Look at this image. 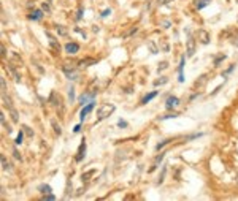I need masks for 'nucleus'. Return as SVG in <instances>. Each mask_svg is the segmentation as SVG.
<instances>
[{"label": "nucleus", "instance_id": "obj_1", "mask_svg": "<svg viewBox=\"0 0 238 201\" xmlns=\"http://www.w3.org/2000/svg\"><path fill=\"white\" fill-rule=\"evenodd\" d=\"M114 109H116V106L111 105V103L100 106L99 113H97V120H103V119H106V117H110L113 113H114Z\"/></svg>", "mask_w": 238, "mask_h": 201}, {"label": "nucleus", "instance_id": "obj_2", "mask_svg": "<svg viewBox=\"0 0 238 201\" xmlns=\"http://www.w3.org/2000/svg\"><path fill=\"white\" fill-rule=\"evenodd\" d=\"M95 95H97V90H89V92L83 93V95L79 97V105H81V106L87 105L89 102H92V100H95Z\"/></svg>", "mask_w": 238, "mask_h": 201}, {"label": "nucleus", "instance_id": "obj_3", "mask_svg": "<svg viewBox=\"0 0 238 201\" xmlns=\"http://www.w3.org/2000/svg\"><path fill=\"white\" fill-rule=\"evenodd\" d=\"M94 106H95V100H92V102H89V103H87V105L83 106L81 113H79V120H81V122H84L86 116H87V114L91 113L92 109H94Z\"/></svg>", "mask_w": 238, "mask_h": 201}, {"label": "nucleus", "instance_id": "obj_4", "mask_svg": "<svg viewBox=\"0 0 238 201\" xmlns=\"http://www.w3.org/2000/svg\"><path fill=\"white\" fill-rule=\"evenodd\" d=\"M194 54H195V40L192 37H189L186 41V55L187 57H192Z\"/></svg>", "mask_w": 238, "mask_h": 201}, {"label": "nucleus", "instance_id": "obj_5", "mask_svg": "<svg viewBox=\"0 0 238 201\" xmlns=\"http://www.w3.org/2000/svg\"><path fill=\"white\" fill-rule=\"evenodd\" d=\"M178 105H180V98L175 97V95H170L168 98H167V102H165V108L167 109H173L175 106H178Z\"/></svg>", "mask_w": 238, "mask_h": 201}, {"label": "nucleus", "instance_id": "obj_6", "mask_svg": "<svg viewBox=\"0 0 238 201\" xmlns=\"http://www.w3.org/2000/svg\"><path fill=\"white\" fill-rule=\"evenodd\" d=\"M197 37H198V40H200V43H203V44L210 43V33H208L206 30H203V29H200V30L197 32Z\"/></svg>", "mask_w": 238, "mask_h": 201}, {"label": "nucleus", "instance_id": "obj_7", "mask_svg": "<svg viewBox=\"0 0 238 201\" xmlns=\"http://www.w3.org/2000/svg\"><path fill=\"white\" fill-rule=\"evenodd\" d=\"M84 155H86V141L83 140V143L79 144L78 155H76V157H75V160H76V162H83V158H84Z\"/></svg>", "mask_w": 238, "mask_h": 201}, {"label": "nucleus", "instance_id": "obj_8", "mask_svg": "<svg viewBox=\"0 0 238 201\" xmlns=\"http://www.w3.org/2000/svg\"><path fill=\"white\" fill-rule=\"evenodd\" d=\"M65 51H67L68 54H76V52L79 51V44L78 43H67L65 44Z\"/></svg>", "mask_w": 238, "mask_h": 201}, {"label": "nucleus", "instance_id": "obj_9", "mask_svg": "<svg viewBox=\"0 0 238 201\" xmlns=\"http://www.w3.org/2000/svg\"><path fill=\"white\" fill-rule=\"evenodd\" d=\"M184 65H186V59H184V55L181 57V62H180V67H178V71H180V78H178V81L180 82H184V73H183V70H184Z\"/></svg>", "mask_w": 238, "mask_h": 201}, {"label": "nucleus", "instance_id": "obj_10", "mask_svg": "<svg viewBox=\"0 0 238 201\" xmlns=\"http://www.w3.org/2000/svg\"><path fill=\"white\" fill-rule=\"evenodd\" d=\"M64 71H65V75H67V78L71 79V81H76V79H78V73H76L73 68L68 70L67 67H64Z\"/></svg>", "mask_w": 238, "mask_h": 201}, {"label": "nucleus", "instance_id": "obj_11", "mask_svg": "<svg viewBox=\"0 0 238 201\" xmlns=\"http://www.w3.org/2000/svg\"><path fill=\"white\" fill-rule=\"evenodd\" d=\"M97 63V60H95V59H83V60H79L78 62V65L79 67H91V65H95Z\"/></svg>", "mask_w": 238, "mask_h": 201}, {"label": "nucleus", "instance_id": "obj_12", "mask_svg": "<svg viewBox=\"0 0 238 201\" xmlns=\"http://www.w3.org/2000/svg\"><path fill=\"white\" fill-rule=\"evenodd\" d=\"M11 65H13V67H22L24 62H22V59L17 57V55L13 52V54H11Z\"/></svg>", "mask_w": 238, "mask_h": 201}, {"label": "nucleus", "instance_id": "obj_13", "mask_svg": "<svg viewBox=\"0 0 238 201\" xmlns=\"http://www.w3.org/2000/svg\"><path fill=\"white\" fill-rule=\"evenodd\" d=\"M41 17H43V11H40V10H34L29 14V19H32V21H40Z\"/></svg>", "mask_w": 238, "mask_h": 201}, {"label": "nucleus", "instance_id": "obj_14", "mask_svg": "<svg viewBox=\"0 0 238 201\" xmlns=\"http://www.w3.org/2000/svg\"><path fill=\"white\" fill-rule=\"evenodd\" d=\"M46 37L49 38V43H51V46H52V48H54V49H57V51H59V49H61V44H59V41H56V38L52 37V35L49 33V32H46Z\"/></svg>", "mask_w": 238, "mask_h": 201}, {"label": "nucleus", "instance_id": "obj_15", "mask_svg": "<svg viewBox=\"0 0 238 201\" xmlns=\"http://www.w3.org/2000/svg\"><path fill=\"white\" fill-rule=\"evenodd\" d=\"M157 93H159V90H154V92L148 93V95H146V97H145V98L141 100V103H143V105H146V103H149L153 98H156V97H157Z\"/></svg>", "mask_w": 238, "mask_h": 201}, {"label": "nucleus", "instance_id": "obj_16", "mask_svg": "<svg viewBox=\"0 0 238 201\" xmlns=\"http://www.w3.org/2000/svg\"><path fill=\"white\" fill-rule=\"evenodd\" d=\"M211 0H195V7H197V10H203L205 7H208L210 5Z\"/></svg>", "mask_w": 238, "mask_h": 201}, {"label": "nucleus", "instance_id": "obj_17", "mask_svg": "<svg viewBox=\"0 0 238 201\" xmlns=\"http://www.w3.org/2000/svg\"><path fill=\"white\" fill-rule=\"evenodd\" d=\"M92 174H95V170H91V171H87V173H84V174L81 176V181L87 182V181H89V177H91Z\"/></svg>", "mask_w": 238, "mask_h": 201}, {"label": "nucleus", "instance_id": "obj_18", "mask_svg": "<svg viewBox=\"0 0 238 201\" xmlns=\"http://www.w3.org/2000/svg\"><path fill=\"white\" fill-rule=\"evenodd\" d=\"M0 158H2V168H3V170H8V171H10V170H11V166H10V163H8V162H7V158H5V155H2V157H0Z\"/></svg>", "mask_w": 238, "mask_h": 201}, {"label": "nucleus", "instance_id": "obj_19", "mask_svg": "<svg viewBox=\"0 0 238 201\" xmlns=\"http://www.w3.org/2000/svg\"><path fill=\"white\" fill-rule=\"evenodd\" d=\"M167 82H168V78H167V76H163V78H160V79H157V81H154V85H162V84H167Z\"/></svg>", "mask_w": 238, "mask_h": 201}, {"label": "nucleus", "instance_id": "obj_20", "mask_svg": "<svg viewBox=\"0 0 238 201\" xmlns=\"http://www.w3.org/2000/svg\"><path fill=\"white\" fill-rule=\"evenodd\" d=\"M40 190H41V193L43 195H48V193H51V187L49 185H40Z\"/></svg>", "mask_w": 238, "mask_h": 201}, {"label": "nucleus", "instance_id": "obj_21", "mask_svg": "<svg viewBox=\"0 0 238 201\" xmlns=\"http://www.w3.org/2000/svg\"><path fill=\"white\" fill-rule=\"evenodd\" d=\"M56 29H57V33H59V35H62V37H65V35L68 33V32H67V29H65L64 25H57Z\"/></svg>", "mask_w": 238, "mask_h": 201}, {"label": "nucleus", "instance_id": "obj_22", "mask_svg": "<svg viewBox=\"0 0 238 201\" xmlns=\"http://www.w3.org/2000/svg\"><path fill=\"white\" fill-rule=\"evenodd\" d=\"M10 113H11V119H13V122H19V117H17L16 109H14V108H11V109H10Z\"/></svg>", "mask_w": 238, "mask_h": 201}, {"label": "nucleus", "instance_id": "obj_23", "mask_svg": "<svg viewBox=\"0 0 238 201\" xmlns=\"http://www.w3.org/2000/svg\"><path fill=\"white\" fill-rule=\"evenodd\" d=\"M170 143H171V140H163L162 143H159V144L156 146V150H160L163 146H167V144H170Z\"/></svg>", "mask_w": 238, "mask_h": 201}, {"label": "nucleus", "instance_id": "obj_24", "mask_svg": "<svg viewBox=\"0 0 238 201\" xmlns=\"http://www.w3.org/2000/svg\"><path fill=\"white\" fill-rule=\"evenodd\" d=\"M22 138H24V132H22V130H21V132L17 133L16 141H14V143H16V144H22Z\"/></svg>", "mask_w": 238, "mask_h": 201}, {"label": "nucleus", "instance_id": "obj_25", "mask_svg": "<svg viewBox=\"0 0 238 201\" xmlns=\"http://www.w3.org/2000/svg\"><path fill=\"white\" fill-rule=\"evenodd\" d=\"M148 46H149V49H151V52H153V54H157V52H159V49L156 48L154 41H149V44H148Z\"/></svg>", "mask_w": 238, "mask_h": 201}, {"label": "nucleus", "instance_id": "obj_26", "mask_svg": "<svg viewBox=\"0 0 238 201\" xmlns=\"http://www.w3.org/2000/svg\"><path fill=\"white\" fill-rule=\"evenodd\" d=\"M68 98H70V103H73V100H75V89L70 87V90H68Z\"/></svg>", "mask_w": 238, "mask_h": 201}, {"label": "nucleus", "instance_id": "obj_27", "mask_svg": "<svg viewBox=\"0 0 238 201\" xmlns=\"http://www.w3.org/2000/svg\"><path fill=\"white\" fill-rule=\"evenodd\" d=\"M224 59H225V55H224V54H222V55H219L218 59H214V67H219V65H221V62L224 60Z\"/></svg>", "mask_w": 238, "mask_h": 201}, {"label": "nucleus", "instance_id": "obj_28", "mask_svg": "<svg viewBox=\"0 0 238 201\" xmlns=\"http://www.w3.org/2000/svg\"><path fill=\"white\" fill-rule=\"evenodd\" d=\"M175 117H178L176 113H171V114H167V116H162L160 117V120H165V119H175Z\"/></svg>", "mask_w": 238, "mask_h": 201}, {"label": "nucleus", "instance_id": "obj_29", "mask_svg": "<svg viewBox=\"0 0 238 201\" xmlns=\"http://www.w3.org/2000/svg\"><path fill=\"white\" fill-rule=\"evenodd\" d=\"M52 127H54V132H56V135H61V133H62V130H61V125H59V124H56L54 120H52Z\"/></svg>", "mask_w": 238, "mask_h": 201}, {"label": "nucleus", "instance_id": "obj_30", "mask_svg": "<svg viewBox=\"0 0 238 201\" xmlns=\"http://www.w3.org/2000/svg\"><path fill=\"white\" fill-rule=\"evenodd\" d=\"M167 67H168V62H160V65L157 67V71H162V70H165Z\"/></svg>", "mask_w": 238, "mask_h": 201}, {"label": "nucleus", "instance_id": "obj_31", "mask_svg": "<svg viewBox=\"0 0 238 201\" xmlns=\"http://www.w3.org/2000/svg\"><path fill=\"white\" fill-rule=\"evenodd\" d=\"M43 200H46V201H52V200H56V196L52 193H48V195H43Z\"/></svg>", "mask_w": 238, "mask_h": 201}, {"label": "nucleus", "instance_id": "obj_32", "mask_svg": "<svg viewBox=\"0 0 238 201\" xmlns=\"http://www.w3.org/2000/svg\"><path fill=\"white\" fill-rule=\"evenodd\" d=\"M0 85H2V93L7 92V85H5V78H0Z\"/></svg>", "mask_w": 238, "mask_h": 201}, {"label": "nucleus", "instance_id": "obj_33", "mask_svg": "<svg viewBox=\"0 0 238 201\" xmlns=\"http://www.w3.org/2000/svg\"><path fill=\"white\" fill-rule=\"evenodd\" d=\"M135 32H136V27H132V29H130L129 32H126V33H124V38L130 37V35H132V33H135Z\"/></svg>", "mask_w": 238, "mask_h": 201}, {"label": "nucleus", "instance_id": "obj_34", "mask_svg": "<svg viewBox=\"0 0 238 201\" xmlns=\"http://www.w3.org/2000/svg\"><path fill=\"white\" fill-rule=\"evenodd\" d=\"M110 14H111V10H110V8H106V10L102 11V14H100V16H102V17H106V16H110Z\"/></svg>", "mask_w": 238, "mask_h": 201}, {"label": "nucleus", "instance_id": "obj_35", "mask_svg": "<svg viewBox=\"0 0 238 201\" xmlns=\"http://www.w3.org/2000/svg\"><path fill=\"white\" fill-rule=\"evenodd\" d=\"M127 125H129V124H127L126 120H119V122H118V127H119V128H126Z\"/></svg>", "mask_w": 238, "mask_h": 201}, {"label": "nucleus", "instance_id": "obj_36", "mask_svg": "<svg viewBox=\"0 0 238 201\" xmlns=\"http://www.w3.org/2000/svg\"><path fill=\"white\" fill-rule=\"evenodd\" d=\"M83 14H84V10H83V8H79L78 10V14H76V21H79L83 17Z\"/></svg>", "mask_w": 238, "mask_h": 201}, {"label": "nucleus", "instance_id": "obj_37", "mask_svg": "<svg viewBox=\"0 0 238 201\" xmlns=\"http://www.w3.org/2000/svg\"><path fill=\"white\" fill-rule=\"evenodd\" d=\"M22 128H24V132L27 133L29 136H32V135H34V132H32V130H30V128H29V127H22Z\"/></svg>", "mask_w": 238, "mask_h": 201}, {"label": "nucleus", "instance_id": "obj_38", "mask_svg": "<svg viewBox=\"0 0 238 201\" xmlns=\"http://www.w3.org/2000/svg\"><path fill=\"white\" fill-rule=\"evenodd\" d=\"M13 154H14V158H17V160H22L19 155V152H17V149H13Z\"/></svg>", "mask_w": 238, "mask_h": 201}, {"label": "nucleus", "instance_id": "obj_39", "mask_svg": "<svg viewBox=\"0 0 238 201\" xmlns=\"http://www.w3.org/2000/svg\"><path fill=\"white\" fill-rule=\"evenodd\" d=\"M41 8H43V11H46V13H49V5H48V3H44V2H43V5H41Z\"/></svg>", "mask_w": 238, "mask_h": 201}, {"label": "nucleus", "instance_id": "obj_40", "mask_svg": "<svg viewBox=\"0 0 238 201\" xmlns=\"http://www.w3.org/2000/svg\"><path fill=\"white\" fill-rule=\"evenodd\" d=\"M168 2H170V0H159L157 3H159V5H165V3H168Z\"/></svg>", "mask_w": 238, "mask_h": 201}, {"label": "nucleus", "instance_id": "obj_41", "mask_svg": "<svg viewBox=\"0 0 238 201\" xmlns=\"http://www.w3.org/2000/svg\"><path fill=\"white\" fill-rule=\"evenodd\" d=\"M79 130H81V125H76V127H75V128H73V132H75V133H78V132H79Z\"/></svg>", "mask_w": 238, "mask_h": 201}, {"label": "nucleus", "instance_id": "obj_42", "mask_svg": "<svg viewBox=\"0 0 238 201\" xmlns=\"http://www.w3.org/2000/svg\"><path fill=\"white\" fill-rule=\"evenodd\" d=\"M5 54H7V51H5V46L2 44V55H5Z\"/></svg>", "mask_w": 238, "mask_h": 201}]
</instances>
